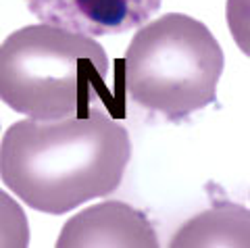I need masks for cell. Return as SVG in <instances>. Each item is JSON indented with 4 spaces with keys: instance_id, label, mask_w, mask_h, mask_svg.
I'll list each match as a JSON object with an SVG mask.
<instances>
[{
    "instance_id": "cell-1",
    "label": "cell",
    "mask_w": 250,
    "mask_h": 248,
    "mask_svg": "<svg viewBox=\"0 0 250 248\" xmlns=\"http://www.w3.org/2000/svg\"><path fill=\"white\" fill-rule=\"evenodd\" d=\"M131 157L129 134L103 111L25 119L0 144V177L36 211L62 215L115 192Z\"/></svg>"
},
{
    "instance_id": "cell-2",
    "label": "cell",
    "mask_w": 250,
    "mask_h": 248,
    "mask_svg": "<svg viewBox=\"0 0 250 248\" xmlns=\"http://www.w3.org/2000/svg\"><path fill=\"white\" fill-rule=\"evenodd\" d=\"M108 59L94 38L54 25H27L0 44V100L29 119L54 121L96 104Z\"/></svg>"
},
{
    "instance_id": "cell-3",
    "label": "cell",
    "mask_w": 250,
    "mask_h": 248,
    "mask_svg": "<svg viewBox=\"0 0 250 248\" xmlns=\"http://www.w3.org/2000/svg\"><path fill=\"white\" fill-rule=\"evenodd\" d=\"M223 50L205 23L167 13L131 38L125 82L136 104L182 121L217 100Z\"/></svg>"
},
{
    "instance_id": "cell-4",
    "label": "cell",
    "mask_w": 250,
    "mask_h": 248,
    "mask_svg": "<svg viewBox=\"0 0 250 248\" xmlns=\"http://www.w3.org/2000/svg\"><path fill=\"white\" fill-rule=\"evenodd\" d=\"M25 4L46 25L100 38L144 25L163 0H25Z\"/></svg>"
},
{
    "instance_id": "cell-5",
    "label": "cell",
    "mask_w": 250,
    "mask_h": 248,
    "mask_svg": "<svg viewBox=\"0 0 250 248\" xmlns=\"http://www.w3.org/2000/svg\"><path fill=\"white\" fill-rule=\"evenodd\" d=\"M59 248H82V246H159V238L148 221V217L138 208L108 200L94 205L80 215L71 217L57 240Z\"/></svg>"
},
{
    "instance_id": "cell-6",
    "label": "cell",
    "mask_w": 250,
    "mask_h": 248,
    "mask_svg": "<svg viewBox=\"0 0 250 248\" xmlns=\"http://www.w3.org/2000/svg\"><path fill=\"white\" fill-rule=\"evenodd\" d=\"M171 246H248V208L219 203L200 213L171 238Z\"/></svg>"
},
{
    "instance_id": "cell-7",
    "label": "cell",
    "mask_w": 250,
    "mask_h": 248,
    "mask_svg": "<svg viewBox=\"0 0 250 248\" xmlns=\"http://www.w3.org/2000/svg\"><path fill=\"white\" fill-rule=\"evenodd\" d=\"M29 244V226L23 208L0 190V248H25Z\"/></svg>"
}]
</instances>
